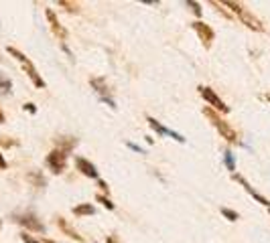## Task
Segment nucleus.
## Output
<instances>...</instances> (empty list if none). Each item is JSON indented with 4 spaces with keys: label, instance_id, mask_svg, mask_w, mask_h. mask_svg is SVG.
<instances>
[{
    "label": "nucleus",
    "instance_id": "5",
    "mask_svg": "<svg viewBox=\"0 0 270 243\" xmlns=\"http://www.w3.org/2000/svg\"><path fill=\"white\" fill-rule=\"evenodd\" d=\"M191 26L195 28V33L199 35V39H201V43H203L205 47H209V45H212V41H214V37H216L212 28H209L207 24H203V22H199V20H195Z\"/></svg>",
    "mask_w": 270,
    "mask_h": 243
},
{
    "label": "nucleus",
    "instance_id": "21",
    "mask_svg": "<svg viewBox=\"0 0 270 243\" xmlns=\"http://www.w3.org/2000/svg\"><path fill=\"white\" fill-rule=\"evenodd\" d=\"M0 168H6V160L2 158V154H0Z\"/></svg>",
    "mask_w": 270,
    "mask_h": 243
},
{
    "label": "nucleus",
    "instance_id": "3",
    "mask_svg": "<svg viewBox=\"0 0 270 243\" xmlns=\"http://www.w3.org/2000/svg\"><path fill=\"white\" fill-rule=\"evenodd\" d=\"M65 162H67V152L65 150H53L51 154L47 156V166L55 172V174H59V172H63V168H65Z\"/></svg>",
    "mask_w": 270,
    "mask_h": 243
},
{
    "label": "nucleus",
    "instance_id": "12",
    "mask_svg": "<svg viewBox=\"0 0 270 243\" xmlns=\"http://www.w3.org/2000/svg\"><path fill=\"white\" fill-rule=\"evenodd\" d=\"M73 215H77V217H83V215H94V205H79V207H75L73 209Z\"/></svg>",
    "mask_w": 270,
    "mask_h": 243
},
{
    "label": "nucleus",
    "instance_id": "13",
    "mask_svg": "<svg viewBox=\"0 0 270 243\" xmlns=\"http://www.w3.org/2000/svg\"><path fill=\"white\" fill-rule=\"evenodd\" d=\"M57 225H59V227H61V229H63V231H65V233H67L69 237H73V239L81 241V237L77 235V231H73V229H71V227H69V225H67V223H65V221L61 219V217H59V219H57Z\"/></svg>",
    "mask_w": 270,
    "mask_h": 243
},
{
    "label": "nucleus",
    "instance_id": "6",
    "mask_svg": "<svg viewBox=\"0 0 270 243\" xmlns=\"http://www.w3.org/2000/svg\"><path fill=\"white\" fill-rule=\"evenodd\" d=\"M45 14H47V18H49V22H51V28H53V33L59 37V39H65L67 37V30L59 24V20H57V16H55V12L51 10V8H47L45 10Z\"/></svg>",
    "mask_w": 270,
    "mask_h": 243
},
{
    "label": "nucleus",
    "instance_id": "20",
    "mask_svg": "<svg viewBox=\"0 0 270 243\" xmlns=\"http://www.w3.org/2000/svg\"><path fill=\"white\" fill-rule=\"evenodd\" d=\"M226 162H228L230 170H234V162H232V154H226Z\"/></svg>",
    "mask_w": 270,
    "mask_h": 243
},
{
    "label": "nucleus",
    "instance_id": "4",
    "mask_svg": "<svg viewBox=\"0 0 270 243\" xmlns=\"http://www.w3.org/2000/svg\"><path fill=\"white\" fill-rule=\"evenodd\" d=\"M199 94H201V98H203L209 106L216 108L218 112H222V114H228V112H230V108H228V106H226V104H224V102L214 94V89H212V87H203V85H201V87H199Z\"/></svg>",
    "mask_w": 270,
    "mask_h": 243
},
{
    "label": "nucleus",
    "instance_id": "9",
    "mask_svg": "<svg viewBox=\"0 0 270 243\" xmlns=\"http://www.w3.org/2000/svg\"><path fill=\"white\" fill-rule=\"evenodd\" d=\"M18 223H22L26 229H33V231H45L43 223H41V221H37V217H35V215H24V217H20V219H18Z\"/></svg>",
    "mask_w": 270,
    "mask_h": 243
},
{
    "label": "nucleus",
    "instance_id": "11",
    "mask_svg": "<svg viewBox=\"0 0 270 243\" xmlns=\"http://www.w3.org/2000/svg\"><path fill=\"white\" fill-rule=\"evenodd\" d=\"M148 124H151V128H155L157 132H161V134H167V136H173L175 140H179V142H183V138L179 136V134H175V132H171V130H167V128H163L157 120H153V118H148Z\"/></svg>",
    "mask_w": 270,
    "mask_h": 243
},
{
    "label": "nucleus",
    "instance_id": "8",
    "mask_svg": "<svg viewBox=\"0 0 270 243\" xmlns=\"http://www.w3.org/2000/svg\"><path fill=\"white\" fill-rule=\"evenodd\" d=\"M240 16V20H242L244 24H248L250 28H254V30H262V24H260V20L250 12V10H246V8H242V12L238 14Z\"/></svg>",
    "mask_w": 270,
    "mask_h": 243
},
{
    "label": "nucleus",
    "instance_id": "16",
    "mask_svg": "<svg viewBox=\"0 0 270 243\" xmlns=\"http://www.w3.org/2000/svg\"><path fill=\"white\" fill-rule=\"evenodd\" d=\"M61 6H65L69 12H77L79 10V4H73V2H65V0H61V2H59Z\"/></svg>",
    "mask_w": 270,
    "mask_h": 243
},
{
    "label": "nucleus",
    "instance_id": "15",
    "mask_svg": "<svg viewBox=\"0 0 270 243\" xmlns=\"http://www.w3.org/2000/svg\"><path fill=\"white\" fill-rule=\"evenodd\" d=\"M10 87H12L10 79H6V77H2V75H0V91H8Z\"/></svg>",
    "mask_w": 270,
    "mask_h": 243
},
{
    "label": "nucleus",
    "instance_id": "17",
    "mask_svg": "<svg viewBox=\"0 0 270 243\" xmlns=\"http://www.w3.org/2000/svg\"><path fill=\"white\" fill-rule=\"evenodd\" d=\"M222 213H224V215H226L230 221H236V219H238V213H234V211H230V209H226V207L222 209Z\"/></svg>",
    "mask_w": 270,
    "mask_h": 243
},
{
    "label": "nucleus",
    "instance_id": "10",
    "mask_svg": "<svg viewBox=\"0 0 270 243\" xmlns=\"http://www.w3.org/2000/svg\"><path fill=\"white\" fill-rule=\"evenodd\" d=\"M234 178H236V180H240V182H242V185L246 187V191H248V193H250V195H252L254 199H258V201H260V203H262L264 207H270V203H268V199H264L262 195H258V193H256V191H254V189H252L250 185H248V182H246V180H244L242 176H238V174H234Z\"/></svg>",
    "mask_w": 270,
    "mask_h": 243
},
{
    "label": "nucleus",
    "instance_id": "18",
    "mask_svg": "<svg viewBox=\"0 0 270 243\" xmlns=\"http://www.w3.org/2000/svg\"><path fill=\"white\" fill-rule=\"evenodd\" d=\"M98 201H102V203H104V207H108V209H114V205L110 203V199H106V197H102V195H98Z\"/></svg>",
    "mask_w": 270,
    "mask_h": 243
},
{
    "label": "nucleus",
    "instance_id": "23",
    "mask_svg": "<svg viewBox=\"0 0 270 243\" xmlns=\"http://www.w3.org/2000/svg\"><path fill=\"white\" fill-rule=\"evenodd\" d=\"M108 243H116V239H112V237H110V239H108Z\"/></svg>",
    "mask_w": 270,
    "mask_h": 243
},
{
    "label": "nucleus",
    "instance_id": "22",
    "mask_svg": "<svg viewBox=\"0 0 270 243\" xmlns=\"http://www.w3.org/2000/svg\"><path fill=\"white\" fill-rule=\"evenodd\" d=\"M4 122V114H2V110H0V124H2Z\"/></svg>",
    "mask_w": 270,
    "mask_h": 243
},
{
    "label": "nucleus",
    "instance_id": "1",
    "mask_svg": "<svg viewBox=\"0 0 270 243\" xmlns=\"http://www.w3.org/2000/svg\"><path fill=\"white\" fill-rule=\"evenodd\" d=\"M8 53L20 61V63H22V67H24V71L28 73V77L33 79V83H35L37 87H45V81L39 77V73H37V69L33 67V63H31V61H28V59H26V57H24V55L18 51V49H14V47H8Z\"/></svg>",
    "mask_w": 270,
    "mask_h": 243
},
{
    "label": "nucleus",
    "instance_id": "7",
    "mask_svg": "<svg viewBox=\"0 0 270 243\" xmlns=\"http://www.w3.org/2000/svg\"><path fill=\"white\" fill-rule=\"evenodd\" d=\"M75 164H77V168L85 174V176H92V178H98V170H96V166L89 162V160H85V158H81V156H75Z\"/></svg>",
    "mask_w": 270,
    "mask_h": 243
},
{
    "label": "nucleus",
    "instance_id": "19",
    "mask_svg": "<svg viewBox=\"0 0 270 243\" xmlns=\"http://www.w3.org/2000/svg\"><path fill=\"white\" fill-rule=\"evenodd\" d=\"M187 4L193 8V12H195L197 16H201V8H199V4H197V2H187Z\"/></svg>",
    "mask_w": 270,
    "mask_h": 243
},
{
    "label": "nucleus",
    "instance_id": "2",
    "mask_svg": "<svg viewBox=\"0 0 270 243\" xmlns=\"http://www.w3.org/2000/svg\"><path fill=\"white\" fill-rule=\"evenodd\" d=\"M205 116H209V118H212L214 126L220 130V134H222V136H224L228 142H232V144H234V142H238V136H236V132H234V130L228 126V122H224V120H222L218 114H214V112L209 110V108H205Z\"/></svg>",
    "mask_w": 270,
    "mask_h": 243
},
{
    "label": "nucleus",
    "instance_id": "14",
    "mask_svg": "<svg viewBox=\"0 0 270 243\" xmlns=\"http://www.w3.org/2000/svg\"><path fill=\"white\" fill-rule=\"evenodd\" d=\"M28 180L35 182L37 187H45V178L39 174V172H33V174H28Z\"/></svg>",
    "mask_w": 270,
    "mask_h": 243
}]
</instances>
